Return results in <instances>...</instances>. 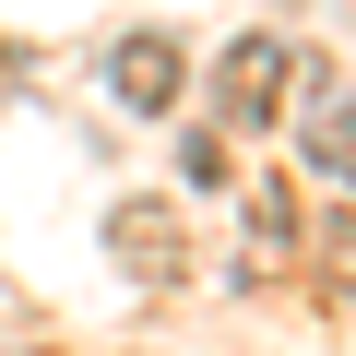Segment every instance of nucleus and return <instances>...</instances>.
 <instances>
[{"instance_id": "nucleus-1", "label": "nucleus", "mask_w": 356, "mask_h": 356, "mask_svg": "<svg viewBox=\"0 0 356 356\" xmlns=\"http://www.w3.org/2000/svg\"><path fill=\"white\" fill-rule=\"evenodd\" d=\"M285 95H297V36H238L214 60V119L226 131H273Z\"/></svg>"}, {"instance_id": "nucleus-2", "label": "nucleus", "mask_w": 356, "mask_h": 356, "mask_svg": "<svg viewBox=\"0 0 356 356\" xmlns=\"http://www.w3.org/2000/svg\"><path fill=\"white\" fill-rule=\"evenodd\" d=\"M119 261H131L143 285H178V273H191V238H178L166 214H119Z\"/></svg>"}, {"instance_id": "nucleus-3", "label": "nucleus", "mask_w": 356, "mask_h": 356, "mask_svg": "<svg viewBox=\"0 0 356 356\" xmlns=\"http://www.w3.org/2000/svg\"><path fill=\"white\" fill-rule=\"evenodd\" d=\"M119 95H131L143 119H166V107H178V48H166V36H131V48H119Z\"/></svg>"}, {"instance_id": "nucleus-4", "label": "nucleus", "mask_w": 356, "mask_h": 356, "mask_svg": "<svg viewBox=\"0 0 356 356\" xmlns=\"http://www.w3.org/2000/svg\"><path fill=\"white\" fill-rule=\"evenodd\" d=\"M309 178H332V191L356 202V95H332V107L309 119Z\"/></svg>"}, {"instance_id": "nucleus-5", "label": "nucleus", "mask_w": 356, "mask_h": 356, "mask_svg": "<svg viewBox=\"0 0 356 356\" xmlns=\"http://www.w3.org/2000/svg\"><path fill=\"white\" fill-rule=\"evenodd\" d=\"M297 238H309V214H297V191H285V178H273V191H250V250H261V261H285Z\"/></svg>"}, {"instance_id": "nucleus-6", "label": "nucleus", "mask_w": 356, "mask_h": 356, "mask_svg": "<svg viewBox=\"0 0 356 356\" xmlns=\"http://www.w3.org/2000/svg\"><path fill=\"white\" fill-rule=\"evenodd\" d=\"M226 178H238V154H226V131H202L191 143V191H226Z\"/></svg>"}]
</instances>
